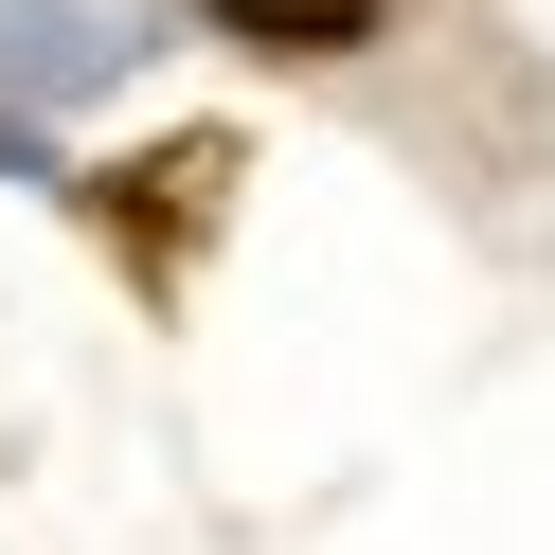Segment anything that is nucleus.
Wrapping results in <instances>:
<instances>
[{
  "instance_id": "obj_1",
  "label": "nucleus",
  "mask_w": 555,
  "mask_h": 555,
  "mask_svg": "<svg viewBox=\"0 0 555 555\" xmlns=\"http://www.w3.org/2000/svg\"><path fill=\"white\" fill-rule=\"evenodd\" d=\"M216 37H251V54H359L376 0H216Z\"/></svg>"
}]
</instances>
